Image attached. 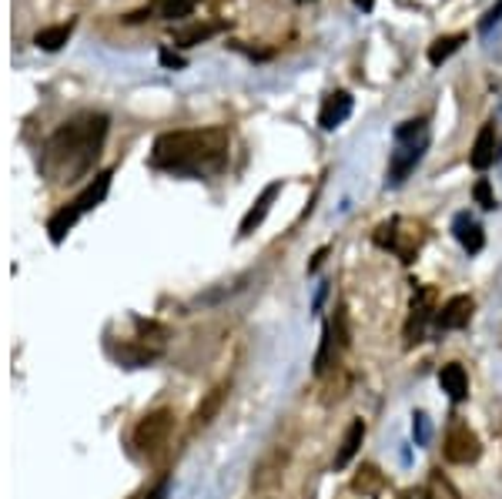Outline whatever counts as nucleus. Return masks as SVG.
Instances as JSON below:
<instances>
[{"mask_svg":"<svg viewBox=\"0 0 502 499\" xmlns=\"http://www.w3.org/2000/svg\"><path fill=\"white\" fill-rule=\"evenodd\" d=\"M469 319H472V298H469V295H452L443 305V309L435 312V325H439V329H445V332L466 329Z\"/></svg>","mask_w":502,"mask_h":499,"instance_id":"6e6552de","label":"nucleus"},{"mask_svg":"<svg viewBox=\"0 0 502 499\" xmlns=\"http://www.w3.org/2000/svg\"><path fill=\"white\" fill-rule=\"evenodd\" d=\"M107 138V118L105 114H78L74 121L60 124L58 132L50 134V141L44 148V175L54 181H78L94 168L101 144Z\"/></svg>","mask_w":502,"mask_h":499,"instance_id":"f03ea898","label":"nucleus"},{"mask_svg":"<svg viewBox=\"0 0 502 499\" xmlns=\"http://www.w3.org/2000/svg\"><path fill=\"white\" fill-rule=\"evenodd\" d=\"M111 178H114L111 171H101V175H97V178H94L91 185H87V188H84L81 195L68 204V208H60V212L47 222V231H50V241H54V245L64 241V235H68L70 228L81 222V214H87L91 208H97V204L105 202L107 188H111Z\"/></svg>","mask_w":502,"mask_h":499,"instance_id":"20e7f679","label":"nucleus"},{"mask_svg":"<svg viewBox=\"0 0 502 499\" xmlns=\"http://www.w3.org/2000/svg\"><path fill=\"white\" fill-rule=\"evenodd\" d=\"M375 245L396 251L402 262H415L422 249V228L415 222H406V218H392V222L375 228Z\"/></svg>","mask_w":502,"mask_h":499,"instance_id":"39448f33","label":"nucleus"},{"mask_svg":"<svg viewBox=\"0 0 502 499\" xmlns=\"http://www.w3.org/2000/svg\"><path fill=\"white\" fill-rule=\"evenodd\" d=\"M195 11V0H161V17L168 21H181Z\"/></svg>","mask_w":502,"mask_h":499,"instance_id":"aec40b11","label":"nucleus"},{"mask_svg":"<svg viewBox=\"0 0 502 499\" xmlns=\"http://www.w3.org/2000/svg\"><path fill=\"white\" fill-rule=\"evenodd\" d=\"M168 486H171V483H168V476H164L161 483H158V486H154L144 499H164V496H168Z\"/></svg>","mask_w":502,"mask_h":499,"instance_id":"393cba45","label":"nucleus"},{"mask_svg":"<svg viewBox=\"0 0 502 499\" xmlns=\"http://www.w3.org/2000/svg\"><path fill=\"white\" fill-rule=\"evenodd\" d=\"M224 403V386H218V389H211L208 395H205V403L195 409V419H191V429L198 432V429H205L211 422V419L218 416V409H222Z\"/></svg>","mask_w":502,"mask_h":499,"instance_id":"f3484780","label":"nucleus"},{"mask_svg":"<svg viewBox=\"0 0 502 499\" xmlns=\"http://www.w3.org/2000/svg\"><path fill=\"white\" fill-rule=\"evenodd\" d=\"M425 151H429V121L415 118L398 124L396 151H392V161H388V185H402V181L409 178Z\"/></svg>","mask_w":502,"mask_h":499,"instance_id":"7ed1b4c3","label":"nucleus"},{"mask_svg":"<svg viewBox=\"0 0 502 499\" xmlns=\"http://www.w3.org/2000/svg\"><path fill=\"white\" fill-rule=\"evenodd\" d=\"M362 440H365V422L362 419H355V422L349 426V432H345V440H342L339 452H335V469H345V466L351 463V456L359 452Z\"/></svg>","mask_w":502,"mask_h":499,"instance_id":"2eb2a0df","label":"nucleus"},{"mask_svg":"<svg viewBox=\"0 0 502 499\" xmlns=\"http://www.w3.org/2000/svg\"><path fill=\"white\" fill-rule=\"evenodd\" d=\"M472 195H476V204H479L482 212H492V208H496V195H492L489 181H486V178L476 181V188H472Z\"/></svg>","mask_w":502,"mask_h":499,"instance_id":"5701e85b","label":"nucleus"},{"mask_svg":"<svg viewBox=\"0 0 502 499\" xmlns=\"http://www.w3.org/2000/svg\"><path fill=\"white\" fill-rule=\"evenodd\" d=\"M278 195H281V181H271L269 188H265V191H261V195L255 198V204L248 208L245 218H242V228H238V235H242V238L251 235V231H255V228L261 225L265 218H269L271 204H275V198H278Z\"/></svg>","mask_w":502,"mask_h":499,"instance_id":"9d476101","label":"nucleus"},{"mask_svg":"<svg viewBox=\"0 0 502 499\" xmlns=\"http://www.w3.org/2000/svg\"><path fill=\"white\" fill-rule=\"evenodd\" d=\"M479 436L466 426V422H452L449 432H445V459L456 466H469L479 459Z\"/></svg>","mask_w":502,"mask_h":499,"instance_id":"423d86ee","label":"nucleus"},{"mask_svg":"<svg viewBox=\"0 0 502 499\" xmlns=\"http://www.w3.org/2000/svg\"><path fill=\"white\" fill-rule=\"evenodd\" d=\"M351 486L359 489V493H375V489L382 486L379 469H375V466H365V469H359V476H355V483H351Z\"/></svg>","mask_w":502,"mask_h":499,"instance_id":"412c9836","label":"nucleus"},{"mask_svg":"<svg viewBox=\"0 0 502 499\" xmlns=\"http://www.w3.org/2000/svg\"><path fill=\"white\" fill-rule=\"evenodd\" d=\"M70 31H74V24H58V27H44V31H37L34 44L44 50H60L64 44H68Z\"/></svg>","mask_w":502,"mask_h":499,"instance_id":"6ab92c4d","label":"nucleus"},{"mask_svg":"<svg viewBox=\"0 0 502 499\" xmlns=\"http://www.w3.org/2000/svg\"><path fill=\"white\" fill-rule=\"evenodd\" d=\"M462 44H466V34L439 37L433 48H429V64H433V68H443L445 60L452 58V54H456V50L462 48Z\"/></svg>","mask_w":502,"mask_h":499,"instance_id":"a211bd4d","label":"nucleus"},{"mask_svg":"<svg viewBox=\"0 0 502 499\" xmlns=\"http://www.w3.org/2000/svg\"><path fill=\"white\" fill-rule=\"evenodd\" d=\"M406 499H429L425 493H406Z\"/></svg>","mask_w":502,"mask_h":499,"instance_id":"cd10ccee","label":"nucleus"},{"mask_svg":"<svg viewBox=\"0 0 502 499\" xmlns=\"http://www.w3.org/2000/svg\"><path fill=\"white\" fill-rule=\"evenodd\" d=\"M161 64H168V68H185V58H178L171 50H161Z\"/></svg>","mask_w":502,"mask_h":499,"instance_id":"a878e982","label":"nucleus"},{"mask_svg":"<svg viewBox=\"0 0 502 499\" xmlns=\"http://www.w3.org/2000/svg\"><path fill=\"white\" fill-rule=\"evenodd\" d=\"M452 231H456L459 245H462L469 255H479L482 245H486V235H482L479 222H476V218H469L466 212L456 214V222H452Z\"/></svg>","mask_w":502,"mask_h":499,"instance_id":"f8f14e48","label":"nucleus"},{"mask_svg":"<svg viewBox=\"0 0 502 499\" xmlns=\"http://www.w3.org/2000/svg\"><path fill=\"white\" fill-rule=\"evenodd\" d=\"M224 24H191V27H178L171 41H175L178 48H195V44H205L208 37H214L222 31Z\"/></svg>","mask_w":502,"mask_h":499,"instance_id":"dca6fc26","label":"nucleus"},{"mask_svg":"<svg viewBox=\"0 0 502 499\" xmlns=\"http://www.w3.org/2000/svg\"><path fill=\"white\" fill-rule=\"evenodd\" d=\"M469 161H472V168H476V171H486V168L496 161V128H492V124H482V128H479Z\"/></svg>","mask_w":502,"mask_h":499,"instance_id":"ddd939ff","label":"nucleus"},{"mask_svg":"<svg viewBox=\"0 0 502 499\" xmlns=\"http://www.w3.org/2000/svg\"><path fill=\"white\" fill-rule=\"evenodd\" d=\"M439 382H443V393H449V399L452 403H462L469 395V376L466 368L459 366V362H449V366H443V372H439Z\"/></svg>","mask_w":502,"mask_h":499,"instance_id":"4468645a","label":"nucleus"},{"mask_svg":"<svg viewBox=\"0 0 502 499\" xmlns=\"http://www.w3.org/2000/svg\"><path fill=\"white\" fill-rule=\"evenodd\" d=\"M232 138L224 128H201V132H168L151 148V165L171 175H218L228 165Z\"/></svg>","mask_w":502,"mask_h":499,"instance_id":"f257e3e1","label":"nucleus"},{"mask_svg":"<svg viewBox=\"0 0 502 499\" xmlns=\"http://www.w3.org/2000/svg\"><path fill=\"white\" fill-rule=\"evenodd\" d=\"M355 7H359V11H365V14H372L375 0H355Z\"/></svg>","mask_w":502,"mask_h":499,"instance_id":"bb28decb","label":"nucleus"},{"mask_svg":"<svg viewBox=\"0 0 502 499\" xmlns=\"http://www.w3.org/2000/svg\"><path fill=\"white\" fill-rule=\"evenodd\" d=\"M499 21H502V0H499V4H496V7H492V11L486 14V17H482V21H479V31H482V34H489L492 27L499 24Z\"/></svg>","mask_w":502,"mask_h":499,"instance_id":"b1692460","label":"nucleus"},{"mask_svg":"<svg viewBox=\"0 0 502 499\" xmlns=\"http://www.w3.org/2000/svg\"><path fill=\"white\" fill-rule=\"evenodd\" d=\"M351 104H355V101H351L349 91H335V95H328L325 104H322V111H318V124H322V132H335V128H342L351 114Z\"/></svg>","mask_w":502,"mask_h":499,"instance_id":"1a4fd4ad","label":"nucleus"},{"mask_svg":"<svg viewBox=\"0 0 502 499\" xmlns=\"http://www.w3.org/2000/svg\"><path fill=\"white\" fill-rule=\"evenodd\" d=\"M433 298H435L433 288H419V292H415V298H412L409 325H406L409 342H419V339H422V329H425V322H429V315H433Z\"/></svg>","mask_w":502,"mask_h":499,"instance_id":"9b49d317","label":"nucleus"},{"mask_svg":"<svg viewBox=\"0 0 502 499\" xmlns=\"http://www.w3.org/2000/svg\"><path fill=\"white\" fill-rule=\"evenodd\" d=\"M171 426H175V416H171L168 409L144 416L138 426H134V446H138L141 452H158L164 442H168V436H171Z\"/></svg>","mask_w":502,"mask_h":499,"instance_id":"0eeeda50","label":"nucleus"},{"mask_svg":"<svg viewBox=\"0 0 502 499\" xmlns=\"http://www.w3.org/2000/svg\"><path fill=\"white\" fill-rule=\"evenodd\" d=\"M332 345H335V339H332V325H328L325 332H322V349H318V356H315V372L322 376L328 368V362H332Z\"/></svg>","mask_w":502,"mask_h":499,"instance_id":"4be33fe9","label":"nucleus"}]
</instances>
